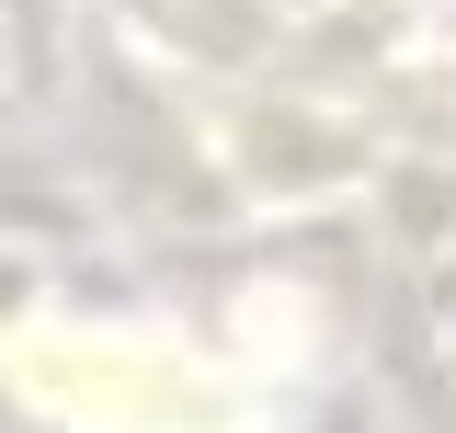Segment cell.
<instances>
[{"mask_svg":"<svg viewBox=\"0 0 456 433\" xmlns=\"http://www.w3.org/2000/svg\"><path fill=\"white\" fill-rule=\"evenodd\" d=\"M23 388L69 411L80 433H228V388L183 365L171 342H80V331H35L23 342Z\"/></svg>","mask_w":456,"mask_h":433,"instance_id":"cell-1","label":"cell"}]
</instances>
